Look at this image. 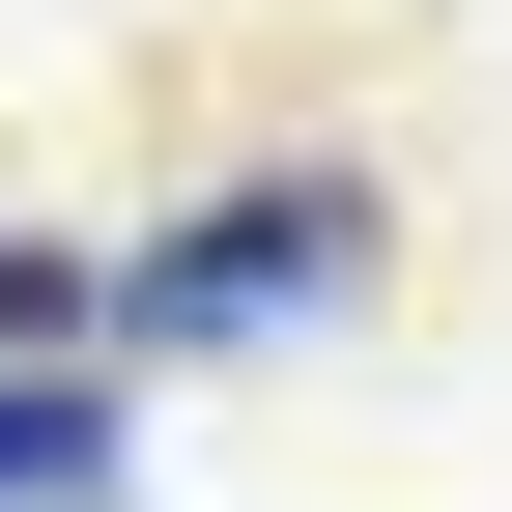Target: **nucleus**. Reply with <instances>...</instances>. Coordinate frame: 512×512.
<instances>
[{
  "instance_id": "f257e3e1",
  "label": "nucleus",
  "mask_w": 512,
  "mask_h": 512,
  "mask_svg": "<svg viewBox=\"0 0 512 512\" xmlns=\"http://www.w3.org/2000/svg\"><path fill=\"white\" fill-rule=\"evenodd\" d=\"M370 285V171H228L143 256H86V342H285V313Z\"/></svg>"
},
{
  "instance_id": "f03ea898",
  "label": "nucleus",
  "mask_w": 512,
  "mask_h": 512,
  "mask_svg": "<svg viewBox=\"0 0 512 512\" xmlns=\"http://www.w3.org/2000/svg\"><path fill=\"white\" fill-rule=\"evenodd\" d=\"M114 484V399H86V370H0V512H86Z\"/></svg>"
},
{
  "instance_id": "7ed1b4c3",
  "label": "nucleus",
  "mask_w": 512,
  "mask_h": 512,
  "mask_svg": "<svg viewBox=\"0 0 512 512\" xmlns=\"http://www.w3.org/2000/svg\"><path fill=\"white\" fill-rule=\"evenodd\" d=\"M57 342H86V256H57V228H0V370H57Z\"/></svg>"
}]
</instances>
